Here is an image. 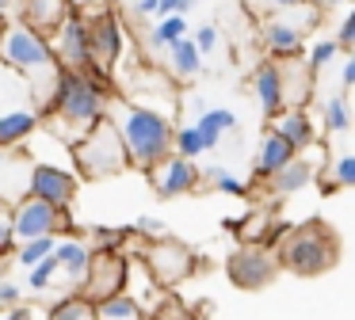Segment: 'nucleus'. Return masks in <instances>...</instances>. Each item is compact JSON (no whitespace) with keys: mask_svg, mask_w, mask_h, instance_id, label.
Listing matches in <instances>:
<instances>
[{"mask_svg":"<svg viewBox=\"0 0 355 320\" xmlns=\"http://www.w3.org/2000/svg\"><path fill=\"white\" fill-rule=\"evenodd\" d=\"M107 88L100 73H73L62 69L54 80V91L42 103V134L58 137L62 145L80 141L96 122L107 114Z\"/></svg>","mask_w":355,"mask_h":320,"instance_id":"f257e3e1","label":"nucleus"},{"mask_svg":"<svg viewBox=\"0 0 355 320\" xmlns=\"http://www.w3.org/2000/svg\"><path fill=\"white\" fill-rule=\"evenodd\" d=\"M107 118L115 122L119 134H123L130 168L149 172V168L161 164V160L172 152V134H176V126H172V118H168V114H161L157 107L119 103V99H111V103H107Z\"/></svg>","mask_w":355,"mask_h":320,"instance_id":"f03ea898","label":"nucleus"},{"mask_svg":"<svg viewBox=\"0 0 355 320\" xmlns=\"http://www.w3.org/2000/svg\"><path fill=\"white\" fill-rule=\"evenodd\" d=\"M0 61L19 69V73L31 80L35 96H39V107L46 103L62 65H58L54 50H50V38L42 35V30H35L31 23H24V19L4 23V27H0Z\"/></svg>","mask_w":355,"mask_h":320,"instance_id":"7ed1b4c3","label":"nucleus"},{"mask_svg":"<svg viewBox=\"0 0 355 320\" xmlns=\"http://www.w3.org/2000/svg\"><path fill=\"white\" fill-rule=\"evenodd\" d=\"M73 168H77L80 179H107V175H119L123 168H130L123 134L107 114L80 141H73Z\"/></svg>","mask_w":355,"mask_h":320,"instance_id":"20e7f679","label":"nucleus"},{"mask_svg":"<svg viewBox=\"0 0 355 320\" xmlns=\"http://www.w3.org/2000/svg\"><path fill=\"white\" fill-rule=\"evenodd\" d=\"M275 256L279 267H286L294 274H324L336 263V236L321 221H309L302 229H283Z\"/></svg>","mask_w":355,"mask_h":320,"instance_id":"39448f33","label":"nucleus"},{"mask_svg":"<svg viewBox=\"0 0 355 320\" xmlns=\"http://www.w3.org/2000/svg\"><path fill=\"white\" fill-rule=\"evenodd\" d=\"M321 4L306 0V4H294V8H279L271 12V19L260 27V42L271 57H298L302 46H306V35L321 23Z\"/></svg>","mask_w":355,"mask_h":320,"instance_id":"423d86ee","label":"nucleus"},{"mask_svg":"<svg viewBox=\"0 0 355 320\" xmlns=\"http://www.w3.org/2000/svg\"><path fill=\"white\" fill-rule=\"evenodd\" d=\"M50 50H54L58 65L73 69V73H96L92 65V38H88V15L80 8H69L62 23L50 35Z\"/></svg>","mask_w":355,"mask_h":320,"instance_id":"0eeeda50","label":"nucleus"},{"mask_svg":"<svg viewBox=\"0 0 355 320\" xmlns=\"http://www.w3.org/2000/svg\"><path fill=\"white\" fill-rule=\"evenodd\" d=\"M12 229H16V240H31V236H62L73 229L69 210L62 206H50L35 195H24L12 206Z\"/></svg>","mask_w":355,"mask_h":320,"instance_id":"6e6552de","label":"nucleus"},{"mask_svg":"<svg viewBox=\"0 0 355 320\" xmlns=\"http://www.w3.org/2000/svg\"><path fill=\"white\" fill-rule=\"evenodd\" d=\"M146 267L161 286H176L195 271V251L187 244L172 240V236H157L146 248Z\"/></svg>","mask_w":355,"mask_h":320,"instance_id":"1a4fd4ad","label":"nucleus"},{"mask_svg":"<svg viewBox=\"0 0 355 320\" xmlns=\"http://www.w3.org/2000/svg\"><path fill=\"white\" fill-rule=\"evenodd\" d=\"M225 271H230L233 286L260 290V286H268V282L279 274V256L268 248V244H245L241 251L230 256V267H225Z\"/></svg>","mask_w":355,"mask_h":320,"instance_id":"9d476101","label":"nucleus"},{"mask_svg":"<svg viewBox=\"0 0 355 320\" xmlns=\"http://www.w3.org/2000/svg\"><path fill=\"white\" fill-rule=\"evenodd\" d=\"M126 274L130 263L119 251H92V267H88L85 282H80V294L88 301H103V297H115L126 290Z\"/></svg>","mask_w":355,"mask_h":320,"instance_id":"9b49d317","label":"nucleus"},{"mask_svg":"<svg viewBox=\"0 0 355 320\" xmlns=\"http://www.w3.org/2000/svg\"><path fill=\"white\" fill-rule=\"evenodd\" d=\"M77 187H80V175L73 172V168L35 160V168H31V187H27V195L42 198V202H50V206H62V210H69V202H73V195H77Z\"/></svg>","mask_w":355,"mask_h":320,"instance_id":"f8f14e48","label":"nucleus"},{"mask_svg":"<svg viewBox=\"0 0 355 320\" xmlns=\"http://www.w3.org/2000/svg\"><path fill=\"white\" fill-rule=\"evenodd\" d=\"M88 38H92V65L100 76H107L115 69V61L123 57V27H119L115 12H92L88 15Z\"/></svg>","mask_w":355,"mask_h":320,"instance_id":"ddd939ff","label":"nucleus"},{"mask_svg":"<svg viewBox=\"0 0 355 320\" xmlns=\"http://www.w3.org/2000/svg\"><path fill=\"white\" fill-rule=\"evenodd\" d=\"M149 183H153L157 198L191 195V190L199 187V168H195L187 157H180V152H168L161 164L149 168Z\"/></svg>","mask_w":355,"mask_h":320,"instance_id":"4468645a","label":"nucleus"},{"mask_svg":"<svg viewBox=\"0 0 355 320\" xmlns=\"http://www.w3.org/2000/svg\"><path fill=\"white\" fill-rule=\"evenodd\" d=\"M31 168L35 157L19 152V145H0V202L16 206L31 187Z\"/></svg>","mask_w":355,"mask_h":320,"instance_id":"2eb2a0df","label":"nucleus"},{"mask_svg":"<svg viewBox=\"0 0 355 320\" xmlns=\"http://www.w3.org/2000/svg\"><path fill=\"white\" fill-rule=\"evenodd\" d=\"M12 111H42V107H39L31 80L19 69L0 61V114H12Z\"/></svg>","mask_w":355,"mask_h":320,"instance_id":"dca6fc26","label":"nucleus"},{"mask_svg":"<svg viewBox=\"0 0 355 320\" xmlns=\"http://www.w3.org/2000/svg\"><path fill=\"white\" fill-rule=\"evenodd\" d=\"M252 91H256V103L268 118H275L279 111L286 107L283 99V73H279V61H263L260 69L252 73Z\"/></svg>","mask_w":355,"mask_h":320,"instance_id":"f3484780","label":"nucleus"},{"mask_svg":"<svg viewBox=\"0 0 355 320\" xmlns=\"http://www.w3.org/2000/svg\"><path fill=\"white\" fill-rule=\"evenodd\" d=\"M271 130H275V134L283 137V141L291 145L294 152L309 149V145L317 141V134H313V122H309V114L302 111V107H283V111L275 114V122H271Z\"/></svg>","mask_w":355,"mask_h":320,"instance_id":"a211bd4d","label":"nucleus"},{"mask_svg":"<svg viewBox=\"0 0 355 320\" xmlns=\"http://www.w3.org/2000/svg\"><path fill=\"white\" fill-rule=\"evenodd\" d=\"M54 259H58V271H65V278L80 286L88 267H92V248L85 240H77V236H62L54 244Z\"/></svg>","mask_w":355,"mask_h":320,"instance_id":"6ab92c4d","label":"nucleus"},{"mask_svg":"<svg viewBox=\"0 0 355 320\" xmlns=\"http://www.w3.org/2000/svg\"><path fill=\"white\" fill-rule=\"evenodd\" d=\"M313 175H317L313 160H306V157H298V152H294V157L268 179V187L275 190V195H294V190L309 187V183H313Z\"/></svg>","mask_w":355,"mask_h":320,"instance_id":"aec40b11","label":"nucleus"},{"mask_svg":"<svg viewBox=\"0 0 355 320\" xmlns=\"http://www.w3.org/2000/svg\"><path fill=\"white\" fill-rule=\"evenodd\" d=\"M195 114H199V118H195V126H199V134H202V145H207V152L218 149V141L241 126L237 114L225 111V107H202V111H195Z\"/></svg>","mask_w":355,"mask_h":320,"instance_id":"412c9836","label":"nucleus"},{"mask_svg":"<svg viewBox=\"0 0 355 320\" xmlns=\"http://www.w3.org/2000/svg\"><path fill=\"white\" fill-rule=\"evenodd\" d=\"M294 157V149L283 141V137L271 130V134H263V141H260V149H256V160H252V172H256V179H271V175L279 172V168L286 164V160Z\"/></svg>","mask_w":355,"mask_h":320,"instance_id":"4be33fe9","label":"nucleus"},{"mask_svg":"<svg viewBox=\"0 0 355 320\" xmlns=\"http://www.w3.org/2000/svg\"><path fill=\"white\" fill-rule=\"evenodd\" d=\"M69 0H24L19 4V12H24V23H31L35 30H54L58 23H62V15L69 12Z\"/></svg>","mask_w":355,"mask_h":320,"instance_id":"5701e85b","label":"nucleus"},{"mask_svg":"<svg viewBox=\"0 0 355 320\" xmlns=\"http://www.w3.org/2000/svg\"><path fill=\"white\" fill-rule=\"evenodd\" d=\"M42 111H12L0 114V145H24L31 134H39Z\"/></svg>","mask_w":355,"mask_h":320,"instance_id":"b1692460","label":"nucleus"},{"mask_svg":"<svg viewBox=\"0 0 355 320\" xmlns=\"http://www.w3.org/2000/svg\"><path fill=\"white\" fill-rule=\"evenodd\" d=\"M168 69L180 80H191V76L202 73V53H199V46H195V38L184 35L168 46Z\"/></svg>","mask_w":355,"mask_h":320,"instance_id":"393cba45","label":"nucleus"},{"mask_svg":"<svg viewBox=\"0 0 355 320\" xmlns=\"http://www.w3.org/2000/svg\"><path fill=\"white\" fill-rule=\"evenodd\" d=\"M291 61V65H279V73H283V99L286 103H306L309 99V88H313V73H309V65H298V57H283Z\"/></svg>","mask_w":355,"mask_h":320,"instance_id":"a878e982","label":"nucleus"},{"mask_svg":"<svg viewBox=\"0 0 355 320\" xmlns=\"http://www.w3.org/2000/svg\"><path fill=\"white\" fill-rule=\"evenodd\" d=\"M96 320H146V312H141V305L123 290V294H115V297L96 301Z\"/></svg>","mask_w":355,"mask_h":320,"instance_id":"bb28decb","label":"nucleus"},{"mask_svg":"<svg viewBox=\"0 0 355 320\" xmlns=\"http://www.w3.org/2000/svg\"><path fill=\"white\" fill-rule=\"evenodd\" d=\"M187 35V19L180 12H172V15H161V19L153 23V30H149V50H168L176 38H184Z\"/></svg>","mask_w":355,"mask_h":320,"instance_id":"cd10ccee","label":"nucleus"},{"mask_svg":"<svg viewBox=\"0 0 355 320\" xmlns=\"http://www.w3.org/2000/svg\"><path fill=\"white\" fill-rule=\"evenodd\" d=\"M134 233V225H123V229H111V225H92L88 229V240H92V251H119Z\"/></svg>","mask_w":355,"mask_h":320,"instance_id":"c85d7f7f","label":"nucleus"},{"mask_svg":"<svg viewBox=\"0 0 355 320\" xmlns=\"http://www.w3.org/2000/svg\"><path fill=\"white\" fill-rule=\"evenodd\" d=\"M54 244H58V236H31V240H19L16 251H12V259L27 271V267H35L39 259H46L50 251H54Z\"/></svg>","mask_w":355,"mask_h":320,"instance_id":"c756f323","label":"nucleus"},{"mask_svg":"<svg viewBox=\"0 0 355 320\" xmlns=\"http://www.w3.org/2000/svg\"><path fill=\"white\" fill-rule=\"evenodd\" d=\"M46 320H96V301H88L85 294L77 297H62V301L50 309Z\"/></svg>","mask_w":355,"mask_h":320,"instance_id":"7c9ffc66","label":"nucleus"},{"mask_svg":"<svg viewBox=\"0 0 355 320\" xmlns=\"http://www.w3.org/2000/svg\"><path fill=\"white\" fill-rule=\"evenodd\" d=\"M321 122L324 130H332V134H344L347 126H352V111H347V99L344 96H329L321 103Z\"/></svg>","mask_w":355,"mask_h":320,"instance_id":"2f4dec72","label":"nucleus"},{"mask_svg":"<svg viewBox=\"0 0 355 320\" xmlns=\"http://www.w3.org/2000/svg\"><path fill=\"white\" fill-rule=\"evenodd\" d=\"M207 179H210V187H214L218 195H230V198H245V195H248V183L237 179V175H233L230 168H222V164L210 168Z\"/></svg>","mask_w":355,"mask_h":320,"instance_id":"473e14b6","label":"nucleus"},{"mask_svg":"<svg viewBox=\"0 0 355 320\" xmlns=\"http://www.w3.org/2000/svg\"><path fill=\"white\" fill-rule=\"evenodd\" d=\"M172 152H180V157H187V160L202 157V152H207V145H202L199 126H180L176 134H172Z\"/></svg>","mask_w":355,"mask_h":320,"instance_id":"72a5a7b5","label":"nucleus"},{"mask_svg":"<svg viewBox=\"0 0 355 320\" xmlns=\"http://www.w3.org/2000/svg\"><path fill=\"white\" fill-rule=\"evenodd\" d=\"M54 274H58V259H54V251H50L46 259H39L35 267H27V286H31V294H42V290H50Z\"/></svg>","mask_w":355,"mask_h":320,"instance_id":"f704fd0d","label":"nucleus"},{"mask_svg":"<svg viewBox=\"0 0 355 320\" xmlns=\"http://www.w3.org/2000/svg\"><path fill=\"white\" fill-rule=\"evenodd\" d=\"M336 53H340V42H313V50H309V61H306L309 73L317 76V73H321V69L332 61V57H336Z\"/></svg>","mask_w":355,"mask_h":320,"instance_id":"c9c22d12","label":"nucleus"},{"mask_svg":"<svg viewBox=\"0 0 355 320\" xmlns=\"http://www.w3.org/2000/svg\"><path fill=\"white\" fill-rule=\"evenodd\" d=\"M332 179H336V187H355V152H347L332 164Z\"/></svg>","mask_w":355,"mask_h":320,"instance_id":"e433bc0d","label":"nucleus"},{"mask_svg":"<svg viewBox=\"0 0 355 320\" xmlns=\"http://www.w3.org/2000/svg\"><path fill=\"white\" fill-rule=\"evenodd\" d=\"M16 229H12V213L8 210H0V259L4 256H12L16 251Z\"/></svg>","mask_w":355,"mask_h":320,"instance_id":"4c0bfd02","label":"nucleus"},{"mask_svg":"<svg viewBox=\"0 0 355 320\" xmlns=\"http://www.w3.org/2000/svg\"><path fill=\"white\" fill-rule=\"evenodd\" d=\"M195 46H199L202 57L214 53L218 50V27H210V23H207V27H199V30H195Z\"/></svg>","mask_w":355,"mask_h":320,"instance_id":"58836bf2","label":"nucleus"},{"mask_svg":"<svg viewBox=\"0 0 355 320\" xmlns=\"http://www.w3.org/2000/svg\"><path fill=\"white\" fill-rule=\"evenodd\" d=\"M134 233H138V236H153V240H157V236H164V221L161 217H149V213H146V217L134 221Z\"/></svg>","mask_w":355,"mask_h":320,"instance_id":"ea45409f","label":"nucleus"},{"mask_svg":"<svg viewBox=\"0 0 355 320\" xmlns=\"http://www.w3.org/2000/svg\"><path fill=\"white\" fill-rule=\"evenodd\" d=\"M336 42H340V46H352V50H355V4H352V12H347L344 19H340Z\"/></svg>","mask_w":355,"mask_h":320,"instance_id":"a19ab883","label":"nucleus"},{"mask_svg":"<svg viewBox=\"0 0 355 320\" xmlns=\"http://www.w3.org/2000/svg\"><path fill=\"white\" fill-rule=\"evenodd\" d=\"M19 297H24V290L16 286L12 278H0V309H12V305H19Z\"/></svg>","mask_w":355,"mask_h":320,"instance_id":"79ce46f5","label":"nucleus"},{"mask_svg":"<svg viewBox=\"0 0 355 320\" xmlns=\"http://www.w3.org/2000/svg\"><path fill=\"white\" fill-rule=\"evenodd\" d=\"M195 8V0H161V4H157V19H161V15H172V12H191Z\"/></svg>","mask_w":355,"mask_h":320,"instance_id":"37998d69","label":"nucleus"},{"mask_svg":"<svg viewBox=\"0 0 355 320\" xmlns=\"http://www.w3.org/2000/svg\"><path fill=\"white\" fill-rule=\"evenodd\" d=\"M294 4H306V0H256V8H263V12H279V8H294Z\"/></svg>","mask_w":355,"mask_h":320,"instance_id":"c03bdc74","label":"nucleus"},{"mask_svg":"<svg viewBox=\"0 0 355 320\" xmlns=\"http://www.w3.org/2000/svg\"><path fill=\"white\" fill-rule=\"evenodd\" d=\"M340 84H344V88H355V50H352V57L344 61V76H340Z\"/></svg>","mask_w":355,"mask_h":320,"instance_id":"a18cd8bd","label":"nucleus"},{"mask_svg":"<svg viewBox=\"0 0 355 320\" xmlns=\"http://www.w3.org/2000/svg\"><path fill=\"white\" fill-rule=\"evenodd\" d=\"M157 4H161V0H138V4H134V12L146 19V15H157Z\"/></svg>","mask_w":355,"mask_h":320,"instance_id":"49530a36","label":"nucleus"},{"mask_svg":"<svg viewBox=\"0 0 355 320\" xmlns=\"http://www.w3.org/2000/svg\"><path fill=\"white\" fill-rule=\"evenodd\" d=\"M0 320H35V312H31V309H19V305H12V312H8V317H0Z\"/></svg>","mask_w":355,"mask_h":320,"instance_id":"de8ad7c7","label":"nucleus"},{"mask_svg":"<svg viewBox=\"0 0 355 320\" xmlns=\"http://www.w3.org/2000/svg\"><path fill=\"white\" fill-rule=\"evenodd\" d=\"M69 4H73V8H103L107 0H69Z\"/></svg>","mask_w":355,"mask_h":320,"instance_id":"09e8293b","label":"nucleus"},{"mask_svg":"<svg viewBox=\"0 0 355 320\" xmlns=\"http://www.w3.org/2000/svg\"><path fill=\"white\" fill-rule=\"evenodd\" d=\"M4 8H8V0H0V19H4Z\"/></svg>","mask_w":355,"mask_h":320,"instance_id":"8fccbe9b","label":"nucleus"},{"mask_svg":"<svg viewBox=\"0 0 355 320\" xmlns=\"http://www.w3.org/2000/svg\"><path fill=\"white\" fill-rule=\"evenodd\" d=\"M0 27H4V19H0Z\"/></svg>","mask_w":355,"mask_h":320,"instance_id":"3c124183","label":"nucleus"},{"mask_svg":"<svg viewBox=\"0 0 355 320\" xmlns=\"http://www.w3.org/2000/svg\"><path fill=\"white\" fill-rule=\"evenodd\" d=\"M347 4H355V0H347Z\"/></svg>","mask_w":355,"mask_h":320,"instance_id":"603ef678","label":"nucleus"}]
</instances>
